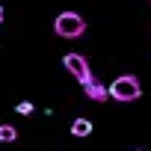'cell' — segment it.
<instances>
[{"instance_id": "6da1fadb", "label": "cell", "mask_w": 151, "mask_h": 151, "mask_svg": "<svg viewBox=\"0 0 151 151\" xmlns=\"http://www.w3.org/2000/svg\"><path fill=\"white\" fill-rule=\"evenodd\" d=\"M107 95L127 104V101H139L142 98V83L136 74H122V77H116L110 86H107Z\"/></svg>"}, {"instance_id": "7a4b0ae2", "label": "cell", "mask_w": 151, "mask_h": 151, "mask_svg": "<svg viewBox=\"0 0 151 151\" xmlns=\"http://www.w3.org/2000/svg\"><path fill=\"white\" fill-rule=\"evenodd\" d=\"M53 33L59 39H80L86 33V18L80 12H71V9L68 12H59L56 21H53Z\"/></svg>"}, {"instance_id": "3957f363", "label": "cell", "mask_w": 151, "mask_h": 151, "mask_svg": "<svg viewBox=\"0 0 151 151\" xmlns=\"http://www.w3.org/2000/svg\"><path fill=\"white\" fill-rule=\"evenodd\" d=\"M62 65H65V71H68V74H71V77L77 80L80 86L92 77L89 62H86V56H83V53H65V56H62Z\"/></svg>"}, {"instance_id": "277c9868", "label": "cell", "mask_w": 151, "mask_h": 151, "mask_svg": "<svg viewBox=\"0 0 151 151\" xmlns=\"http://www.w3.org/2000/svg\"><path fill=\"white\" fill-rule=\"evenodd\" d=\"M83 92H86V98H92L95 104H101V101H107L110 95H107V86L104 83H98L95 77H89L86 83H83Z\"/></svg>"}, {"instance_id": "5b68a950", "label": "cell", "mask_w": 151, "mask_h": 151, "mask_svg": "<svg viewBox=\"0 0 151 151\" xmlns=\"http://www.w3.org/2000/svg\"><path fill=\"white\" fill-rule=\"evenodd\" d=\"M71 133L77 136V139L89 136V133H92V122H89V119H74V122H71Z\"/></svg>"}, {"instance_id": "8992f818", "label": "cell", "mask_w": 151, "mask_h": 151, "mask_svg": "<svg viewBox=\"0 0 151 151\" xmlns=\"http://www.w3.org/2000/svg\"><path fill=\"white\" fill-rule=\"evenodd\" d=\"M18 139V130L12 124H0V142H15Z\"/></svg>"}, {"instance_id": "52a82bcc", "label": "cell", "mask_w": 151, "mask_h": 151, "mask_svg": "<svg viewBox=\"0 0 151 151\" xmlns=\"http://www.w3.org/2000/svg\"><path fill=\"white\" fill-rule=\"evenodd\" d=\"M33 110H36L33 101H18V104H15V113H18V116H33Z\"/></svg>"}, {"instance_id": "ba28073f", "label": "cell", "mask_w": 151, "mask_h": 151, "mask_svg": "<svg viewBox=\"0 0 151 151\" xmlns=\"http://www.w3.org/2000/svg\"><path fill=\"white\" fill-rule=\"evenodd\" d=\"M0 21H3V6H0Z\"/></svg>"}, {"instance_id": "9c48e42d", "label": "cell", "mask_w": 151, "mask_h": 151, "mask_svg": "<svg viewBox=\"0 0 151 151\" xmlns=\"http://www.w3.org/2000/svg\"><path fill=\"white\" fill-rule=\"evenodd\" d=\"M136 151H145V148H136Z\"/></svg>"}, {"instance_id": "30bf717a", "label": "cell", "mask_w": 151, "mask_h": 151, "mask_svg": "<svg viewBox=\"0 0 151 151\" xmlns=\"http://www.w3.org/2000/svg\"><path fill=\"white\" fill-rule=\"evenodd\" d=\"M148 3H151V0H148Z\"/></svg>"}]
</instances>
